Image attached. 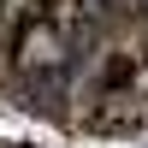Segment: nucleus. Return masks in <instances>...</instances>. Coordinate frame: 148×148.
<instances>
[{
  "label": "nucleus",
  "instance_id": "f257e3e1",
  "mask_svg": "<svg viewBox=\"0 0 148 148\" xmlns=\"http://www.w3.org/2000/svg\"><path fill=\"white\" fill-rule=\"evenodd\" d=\"M65 59V30L53 18H24L12 30V65L18 71H59Z\"/></svg>",
  "mask_w": 148,
  "mask_h": 148
}]
</instances>
